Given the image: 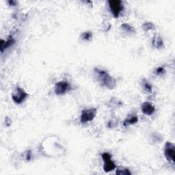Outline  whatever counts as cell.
Returning <instances> with one entry per match:
<instances>
[{
	"mask_svg": "<svg viewBox=\"0 0 175 175\" xmlns=\"http://www.w3.org/2000/svg\"><path fill=\"white\" fill-rule=\"evenodd\" d=\"M97 77L101 84L110 90H112L116 87V80L110 76L105 71L95 68Z\"/></svg>",
	"mask_w": 175,
	"mask_h": 175,
	"instance_id": "1",
	"label": "cell"
},
{
	"mask_svg": "<svg viewBox=\"0 0 175 175\" xmlns=\"http://www.w3.org/2000/svg\"><path fill=\"white\" fill-rule=\"evenodd\" d=\"M28 96V94L25 92L24 89L17 86L12 93V99L14 103L16 104H21L24 102Z\"/></svg>",
	"mask_w": 175,
	"mask_h": 175,
	"instance_id": "2",
	"label": "cell"
},
{
	"mask_svg": "<svg viewBox=\"0 0 175 175\" xmlns=\"http://www.w3.org/2000/svg\"><path fill=\"white\" fill-rule=\"evenodd\" d=\"M97 114V110L94 108H90L86 109L82 111L80 116V121L82 123H86L90 122L96 117Z\"/></svg>",
	"mask_w": 175,
	"mask_h": 175,
	"instance_id": "3",
	"label": "cell"
},
{
	"mask_svg": "<svg viewBox=\"0 0 175 175\" xmlns=\"http://www.w3.org/2000/svg\"><path fill=\"white\" fill-rule=\"evenodd\" d=\"M102 159L104 162V166H103V170L106 173H109L114 170H115L116 166L112 160H111V156L109 153H103L102 154Z\"/></svg>",
	"mask_w": 175,
	"mask_h": 175,
	"instance_id": "4",
	"label": "cell"
},
{
	"mask_svg": "<svg viewBox=\"0 0 175 175\" xmlns=\"http://www.w3.org/2000/svg\"><path fill=\"white\" fill-rule=\"evenodd\" d=\"M108 3L113 16L116 18H118L124 8L122 2L121 1H118V0H111V1H109Z\"/></svg>",
	"mask_w": 175,
	"mask_h": 175,
	"instance_id": "5",
	"label": "cell"
},
{
	"mask_svg": "<svg viewBox=\"0 0 175 175\" xmlns=\"http://www.w3.org/2000/svg\"><path fill=\"white\" fill-rule=\"evenodd\" d=\"M164 155L166 159L170 163L174 164L175 161V146L173 143L170 142H167L166 143Z\"/></svg>",
	"mask_w": 175,
	"mask_h": 175,
	"instance_id": "6",
	"label": "cell"
},
{
	"mask_svg": "<svg viewBox=\"0 0 175 175\" xmlns=\"http://www.w3.org/2000/svg\"><path fill=\"white\" fill-rule=\"evenodd\" d=\"M71 90L70 84L67 81H61L55 85V93L57 95H62Z\"/></svg>",
	"mask_w": 175,
	"mask_h": 175,
	"instance_id": "7",
	"label": "cell"
},
{
	"mask_svg": "<svg viewBox=\"0 0 175 175\" xmlns=\"http://www.w3.org/2000/svg\"><path fill=\"white\" fill-rule=\"evenodd\" d=\"M141 110L143 114L148 116H151L155 111V106L151 103L144 102L141 105Z\"/></svg>",
	"mask_w": 175,
	"mask_h": 175,
	"instance_id": "8",
	"label": "cell"
},
{
	"mask_svg": "<svg viewBox=\"0 0 175 175\" xmlns=\"http://www.w3.org/2000/svg\"><path fill=\"white\" fill-rule=\"evenodd\" d=\"M15 43V40L12 36H10L6 41L1 40V52L3 53L6 49L9 48Z\"/></svg>",
	"mask_w": 175,
	"mask_h": 175,
	"instance_id": "9",
	"label": "cell"
},
{
	"mask_svg": "<svg viewBox=\"0 0 175 175\" xmlns=\"http://www.w3.org/2000/svg\"><path fill=\"white\" fill-rule=\"evenodd\" d=\"M152 44L156 49H162L163 47V41L162 38L159 36H155L153 39Z\"/></svg>",
	"mask_w": 175,
	"mask_h": 175,
	"instance_id": "10",
	"label": "cell"
},
{
	"mask_svg": "<svg viewBox=\"0 0 175 175\" xmlns=\"http://www.w3.org/2000/svg\"><path fill=\"white\" fill-rule=\"evenodd\" d=\"M138 121V117L137 116H131L128 117L127 118H126L124 122H123V125L125 127H127L128 125H134Z\"/></svg>",
	"mask_w": 175,
	"mask_h": 175,
	"instance_id": "11",
	"label": "cell"
},
{
	"mask_svg": "<svg viewBox=\"0 0 175 175\" xmlns=\"http://www.w3.org/2000/svg\"><path fill=\"white\" fill-rule=\"evenodd\" d=\"M122 28L125 31H126L127 32H129V33H134L135 31H136L134 27L131 26L130 25H129L127 24H123L122 25Z\"/></svg>",
	"mask_w": 175,
	"mask_h": 175,
	"instance_id": "12",
	"label": "cell"
},
{
	"mask_svg": "<svg viewBox=\"0 0 175 175\" xmlns=\"http://www.w3.org/2000/svg\"><path fill=\"white\" fill-rule=\"evenodd\" d=\"M143 87H144V90L147 92L148 93H152V86L149 84L148 82L146 81L145 79L143 80Z\"/></svg>",
	"mask_w": 175,
	"mask_h": 175,
	"instance_id": "13",
	"label": "cell"
},
{
	"mask_svg": "<svg viewBox=\"0 0 175 175\" xmlns=\"http://www.w3.org/2000/svg\"><path fill=\"white\" fill-rule=\"evenodd\" d=\"M142 28L144 30V31H147L154 29V25L151 22H146L142 25Z\"/></svg>",
	"mask_w": 175,
	"mask_h": 175,
	"instance_id": "14",
	"label": "cell"
},
{
	"mask_svg": "<svg viewBox=\"0 0 175 175\" xmlns=\"http://www.w3.org/2000/svg\"><path fill=\"white\" fill-rule=\"evenodd\" d=\"M82 37L85 41H89L93 37V33L91 31H86L82 34Z\"/></svg>",
	"mask_w": 175,
	"mask_h": 175,
	"instance_id": "15",
	"label": "cell"
},
{
	"mask_svg": "<svg viewBox=\"0 0 175 175\" xmlns=\"http://www.w3.org/2000/svg\"><path fill=\"white\" fill-rule=\"evenodd\" d=\"M116 174H120V175H126V174H129L130 175L131 174V172L128 170L127 168H125L123 169V170H117V171L116 172Z\"/></svg>",
	"mask_w": 175,
	"mask_h": 175,
	"instance_id": "16",
	"label": "cell"
},
{
	"mask_svg": "<svg viewBox=\"0 0 175 175\" xmlns=\"http://www.w3.org/2000/svg\"><path fill=\"white\" fill-rule=\"evenodd\" d=\"M165 72H166V70L163 67H158L155 71V73H156L157 75H162L165 73Z\"/></svg>",
	"mask_w": 175,
	"mask_h": 175,
	"instance_id": "17",
	"label": "cell"
},
{
	"mask_svg": "<svg viewBox=\"0 0 175 175\" xmlns=\"http://www.w3.org/2000/svg\"><path fill=\"white\" fill-rule=\"evenodd\" d=\"M31 158V151H26V153H25V159L29 161L30 160Z\"/></svg>",
	"mask_w": 175,
	"mask_h": 175,
	"instance_id": "18",
	"label": "cell"
},
{
	"mask_svg": "<svg viewBox=\"0 0 175 175\" xmlns=\"http://www.w3.org/2000/svg\"><path fill=\"white\" fill-rule=\"evenodd\" d=\"M8 4H9V5H12V6H15L16 4V2L15 1H8Z\"/></svg>",
	"mask_w": 175,
	"mask_h": 175,
	"instance_id": "19",
	"label": "cell"
},
{
	"mask_svg": "<svg viewBox=\"0 0 175 175\" xmlns=\"http://www.w3.org/2000/svg\"><path fill=\"white\" fill-rule=\"evenodd\" d=\"M11 122H12L11 120L9 118L7 117L6 119H5V124H6L7 126H10L11 124Z\"/></svg>",
	"mask_w": 175,
	"mask_h": 175,
	"instance_id": "20",
	"label": "cell"
}]
</instances>
